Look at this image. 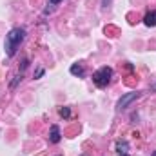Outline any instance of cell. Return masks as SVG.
Returning <instances> with one entry per match:
<instances>
[{
	"mask_svg": "<svg viewBox=\"0 0 156 156\" xmlns=\"http://www.w3.org/2000/svg\"><path fill=\"white\" fill-rule=\"evenodd\" d=\"M56 156H60V154H56Z\"/></svg>",
	"mask_w": 156,
	"mask_h": 156,
	"instance_id": "16",
	"label": "cell"
},
{
	"mask_svg": "<svg viewBox=\"0 0 156 156\" xmlns=\"http://www.w3.org/2000/svg\"><path fill=\"white\" fill-rule=\"evenodd\" d=\"M60 140H62L60 127H58V125H51V129H49V142H51V144H58Z\"/></svg>",
	"mask_w": 156,
	"mask_h": 156,
	"instance_id": "4",
	"label": "cell"
},
{
	"mask_svg": "<svg viewBox=\"0 0 156 156\" xmlns=\"http://www.w3.org/2000/svg\"><path fill=\"white\" fill-rule=\"evenodd\" d=\"M116 154H129V142L118 140L116 142Z\"/></svg>",
	"mask_w": 156,
	"mask_h": 156,
	"instance_id": "7",
	"label": "cell"
},
{
	"mask_svg": "<svg viewBox=\"0 0 156 156\" xmlns=\"http://www.w3.org/2000/svg\"><path fill=\"white\" fill-rule=\"evenodd\" d=\"M111 78H113V69L107 67V66H104V67H100L98 71L93 73V83L96 87L104 89V87H107L111 83Z\"/></svg>",
	"mask_w": 156,
	"mask_h": 156,
	"instance_id": "2",
	"label": "cell"
},
{
	"mask_svg": "<svg viewBox=\"0 0 156 156\" xmlns=\"http://www.w3.org/2000/svg\"><path fill=\"white\" fill-rule=\"evenodd\" d=\"M153 91H156V82H154V85H153Z\"/></svg>",
	"mask_w": 156,
	"mask_h": 156,
	"instance_id": "13",
	"label": "cell"
},
{
	"mask_svg": "<svg viewBox=\"0 0 156 156\" xmlns=\"http://www.w3.org/2000/svg\"><path fill=\"white\" fill-rule=\"evenodd\" d=\"M44 76V69L40 67V69H37V73H35V80H38V78Z\"/></svg>",
	"mask_w": 156,
	"mask_h": 156,
	"instance_id": "10",
	"label": "cell"
},
{
	"mask_svg": "<svg viewBox=\"0 0 156 156\" xmlns=\"http://www.w3.org/2000/svg\"><path fill=\"white\" fill-rule=\"evenodd\" d=\"M69 71H71V75H73V76H78V78L85 76V67H83L82 64H73V66L69 67Z\"/></svg>",
	"mask_w": 156,
	"mask_h": 156,
	"instance_id": "5",
	"label": "cell"
},
{
	"mask_svg": "<svg viewBox=\"0 0 156 156\" xmlns=\"http://www.w3.org/2000/svg\"><path fill=\"white\" fill-rule=\"evenodd\" d=\"M113 0H102V7H109Z\"/></svg>",
	"mask_w": 156,
	"mask_h": 156,
	"instance_id": "11",
	"label": "cell"
},
{
	"mask_svg": "<svg viewBox=\"0 0 156 156\" xmlns=\"http://www.w3.org/2000/svg\"><path fill=\"white\" fill-rule=\"evenodd\" d=\"M144 24H145L147 27H156V9L151 11V13H147V15L144 16Z\"/></svg>",
	"mask_w": 156,
	"mask_h": 156,
	"instance_id": "6",
	"label": "cell"
},
{
	"mask_svg": "<svg viewBox=\"0 0 156 156\" xmlns=\"http://www.w3.org/2000/svg\"><path fill=\"white\" fill-rule=\"evenodd\" d=\"M26 38V29L24 27H13L7 35H5V40H4V51L9 58H13L20 47V44Z\"/></svg>",
	"mask_w": 156,
	"mask_h": 156,
	"instance_id": "1",
	"label": "cell"
},
{
	"mask_svg": "<svg viewBox=\"0 0 156 156\" xmlns=\"http://www.w3.org/2000/svg\"><path fill=\"white\" fill-rule=\"evenodd\" d=\"M140 94H142V93H138V91L125 93V94H123V96H122V98L116 102V109H118V111H123V109H127V107H129V105H131L134 100H138V98H140Z\"/></svg>",
	"mask_w": 156,
	"mask_h": 156,
	"instance_id": "3",
	"label": "cell"
},
{
	"mask_svg": "<svg viewBox=\"0 0 156 156\" xmlns=\"http://www.w3.org/2000/svg\"><path fill=\"white\" fill-rule=\"evenodd\" d=\"M20 80H22V75H18V76H15V80L11 82V89H15V87L18 85V82H20Z\"/></svg>",
	"mask_w": 156,
	"mask_h": 156,
	"instance_id": "9",
	"label": "cell"
},
{
	"mask_svg": "<svg viewBox=\"0 0 156 156\" xmlns=\"http://www.w3.org/2000/svg\"><path fill=\"white\" fill-rule=\"evenodd\" d=\"M58 115L62 118H69L71 116V109H69V107H60V109H58Z\"/></svg>",
	"mask_w": 156,
	"mask_h": 156,
	"instance_id": "8",
	"label": "cell"
},
{
	"mask_svg": "<svg viewBox=\"0 0 156 156\" xmlns=\"http://www.w3.org/2000/svg\"><path fill=\"white\" fill-rule=\"evenodd\" d=\"M151 156H156V151H154V153H153V154H151Z\"/></svg>",
	"mask_w": 156,
	"mask_h": 156,
	"instance_id": "15",
	"label": "cell"
},
{
	"mask_svg": "<svg viewBox=\"0 0 156 156\" xmlns=\"http://www.w3.org/2000/svg\"><path fill=\"white\" fill-rule=\"evenodd\" d=\"M60 2H64V0H49L51 5H56V4H60Z\"/></svg>",
	"mask_w": 156,
	"mask_h": 156,
	"instance_id": "12",
	"label": "cell"
},
{
	"mask_svg": "<svg viewBox=\"0 0 156 156\" xmlns=\"http://www.w3.org/2000/svg\"><path fill=\"white\" fill-rule=\"evenodd\" d=\"M118 156H131V154H118Z\"/></svg>",
	"mask_w": 156,
	"mask_h": 156,
	"instance_id": "14",
	"label": "cell"
}]
</instances>
